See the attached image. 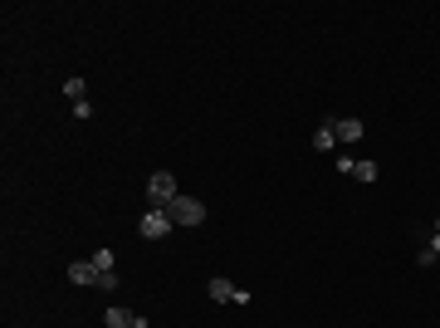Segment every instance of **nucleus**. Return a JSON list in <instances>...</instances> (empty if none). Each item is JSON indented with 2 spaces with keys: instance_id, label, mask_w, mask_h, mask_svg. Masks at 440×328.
Instances as JSON below:
<instances>
[{
  "instance_id": "20e7f679",
  "label": "nucleus",
  "mask_w": 440,
  "mask_h": 328,
  "mask_svg": "<svg viewBox=\"0 0 440 328\" xmlns=\"http://www.w3.org/2000/svg\"><path fill=\"white\" fill-rule=\"evenodd\" d=\"M98 275H103V270H98L93 260H74V265H69V279H74V284H89V289H98Z\"/></svg>"
},
{
  "instance_id": "423d86ee",
  "label": "nucleus",
  "mask_w": 440,
  "mask_h": 328,
  "mask_svg": "<svg viewBox=\"0 0 440 328\" xmlns=\"http://www.w3.org/2000/svg\"><path fill=\"white\" fill-rule=\"evenodd\" d=\"M362 132H367V127H362V118H337V142H342V147L362 142Z\"/></svg>"
},
{
  "instance_id": "f8f14e48",
  "label": "nucleus",
  "mask_w": 440,
  "mask_h": 328,
  "mask_svg": "<svg viewBox=\"0 0 440 328\" xmlns=\"http://www.w3.org/2000/svg\"><path fill=\"white\" fill-rule=\"evenodd\" d=\"M89 260H93V265H98V270H112V250H93V255H89Z\"/></svg>"
},
{
  "instance_id": "6e6552de",
  "label": "nucleus",
  "mask_w": 440,
  "mask_h": 328,
  "mask_svg": "<svg viewBox=\"0 0 440 328\" xmlns=\"http://www.w3.org/2000/svg\"><path fill=\"white\" fill-rule=\"evenodd\" d=\"M347 177H352V182H362V187H367V182H377V177H382V167H377V162H372V157H362V162H352V172H347Z\"/></svg>"
},
{
  "instance_id": "4468645a",
  "label": "nucleus",
  "mask_w": 440,
  "mask_h": 328,
  "mask_svg": "<svg viewBox=\"0 0 440 328\" xmlns=\"http://www.w3.org/2000/svg\"><path fill=\"white\" fill-rule=\"evenodd\" d=\"M436 230H440V220H436Z\"/></svg>"
},
{
  "instance_id": "9b49d317",
  "label": "nucleus",
  "mask_w": 440,
  "mask_h": 328,
  "mask_svg": "<svg viewBox=\"0 0 440 328\" xmlns=\"http://www.w3.org/2000/svg\"><path fill=\"white\" fill-rule=\"evenodd\" d=\"M64 94H69L74 103H84V79H69V84H64Z\"/></svg>"
},
{
  "instance_id": "ddd939ff",
  "label": "nucleus",
  "mask_w": 440,
  "mask_h": 328,
  "mask_svg": "<svg viewBox=\"0 0 440 328\" xmlns=\"http://www.w3.org/2000/svg\"><path fill=\"white\" fill-rule=\"evenodd\" d=\"M98 289H117V270H103V275H98Z\"/></svg>"
},
{
  "instance_id": "f257e3e1",
  "label": "nucleus",
  "mask_w": 440,
  "mask_h": 328,
  "mask_svg": "<svg viewBox=\"0 0 440 328\" xmlns=\"http://www.w3.org/2000/svg\"><path fill=\"white\" fill-rule=\"evenodd\" d=\"M176 196H181V191H176V177H172V172H152V182H147V201H152V211H167Z\"/></svg>"
},
{
  "instance_id": "0eeeda50",
  "label": "nucleus",
  "mask_w": 440,
  "mask_h": 328,
  "mask_svg": "<svg viewBox=\"0 0 440 328\" xmlns=\"http://www.w3.org/2000/svg\"><path fill=\"white\" fill-rule=\"evenodd\" d=\"M313 147H318V152H332V147H337V118H323V122H318Z\"/></svg>"
},
{
  "instance_id": "9d476101",
  "label": "nucleus",
  "mask_w": 440,
  "mask_h": 328,
  "mask_svg": "<svg viewBox=\"0 0 440 328\" xmlns=\"http://www.w3.org/2000/svg\"><path fill=\"white\" fill-rule=\"evenodd\" d=\"M416 260H421V265H436V260H440V230L431 235V245H426V250H421Z\"/></svg>"
},
{
  "instance_id": "39448f33",
  "label": "nucleus",
  "mask_w": 440,
  "mask_h": 328,
  "mask_svg": "<svg viewBox=\"0 0 440 328\" xmlns=\"http://www.w3.org/2000/svg\"><path fill=\"white\" fill-rule=\"evenodd\" d=\"M206 294H211L216 304H235V294H240V289H235L225 275H211V279H206Z\"/></svg>"
},
{
  "instance_id": "f03ea898",
  "label": "nucleus",
  "mask_w": 440,
  "mask_h": 328,
  "mask_svg": "<svg viewBox=\"0 0 440 328\" xmlns=\"http://www.w3.org/2000/svg\"><path fill=\"white\" fill-rule=\"evenodd\" d=\"M167 216H172V225H201V220H206V206H201L196 196H176V201L167 206Z\"/></svg>"
},
{
  "instance_id": "7ed1b4c3",
  "label": "nucleus",
  "mask_w": 440,
  "mask_h": 328,
  "mask_svg": "<svg viewBox=\"0 0 440 328\" xmlns=\"http://www.w3.org/2000/svg\"><path fill=\"white\" fill-rule=\"evenodd\" d=\"M167 230H172V216H167V211H147V216L137 220V235H142V240H162Z\"/></svg>"
},
{
  "instance_id": "1a4fd4ad",
  "label": "nucleus",
  "mask_w": 440,
  "mask_h": 328,
  "mask_svg": "<svg viewBox=\"0 0 440 328\" xmlns=\"http://www.w3.org/2000/svg\"><path fill=\"white\" fill-rule=\"evenodd\" d=\"M103 324L108 328H132V314H127V309H103Z\"/></svg>"
}]
</instances>
